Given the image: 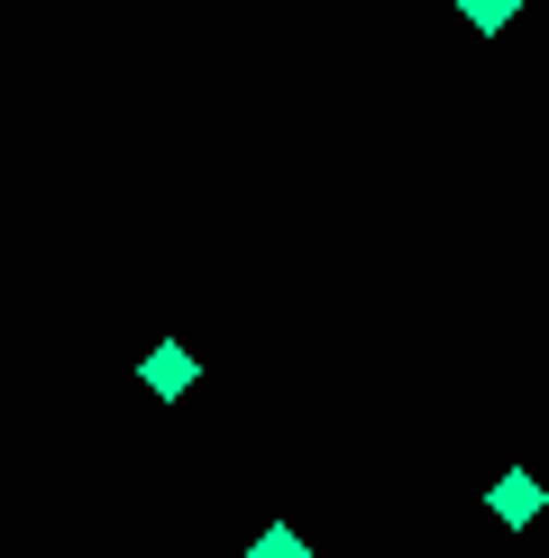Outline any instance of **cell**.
Wrapping results in <instances>:
<instances>
[{"instance_id":"277c9868","label":"cell","mask_w":549,"mask_h":558,"mask_svg":"<svg viewBox=\"0 0 549 558\" xmlns=\"http://www.w3.org/2000/svg\"><path fill=\"white\" fill-rule=\"evenodd\" d=\"M457 10H467V28H476V37H503L522 0H457Z\"/></svg>"},{"instance_id":"3957f363","label":"cell","mask_w":549,"mask_h":558,"mask_svg":"<svg viewBox=\"0 0 549 558\" xmlns=\"http://www.w3.org/2000/svg\"><path fill=\"white\" fill-rule=\"evenodd\" d=\"M247 558H312V541H303L293 522H266L257 541H247Z\"/></svg>"},{"instance_id":"6da1fadb","label":"cell","mask_w":549,"mask_h":558,"mask_svg":"<svg viewBox=\"0 0 549 558\" xmlns=\"http://www.w3.org/2000/svg\"><path fill=\"white\" fill-rule=\"evenodd\" d=\"M137 385H147L156 403H183V393L202 385V357H193V348H183V339H156L147 357H137Z\"/></svg>"},{"instance_id":"7a4b0ae2","label":"cell","mask_w":549,"mask_h":558,"mask_svg":"<svg viewBox=\"0 0 549 558\" xmlns=\"http://www.w3.org/2000/svg\"><path fill=\"white\" fill-rule=\"evenodd\" d=\"M540 504H549V485H540L532 468H503V476L486 485V513H495L503 531H532V522H540Z\"/></svg>"}]
</instances>
